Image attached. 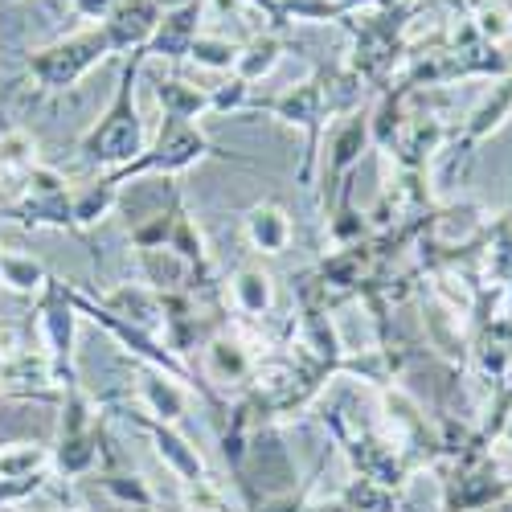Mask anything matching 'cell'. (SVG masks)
I'll return each mask as SVG.
<instances>
[{
  "label": "cell",
  "instance_id": "6da1fadb",
  "mask_svg": "<svg viewBox=\"0 0 512 512\" xmlns=\"http://www.w3.org/2000/svg\"><path fill=\"white\" fill-rule=\"evenodd\" d=\"M410 17L414 5H369V9H353L340 21L353 33L349 74L361 87L369 91L394 87V74L410 58Z\"/></svg>",
  "mask_w": 512,
  "mask_h": 512
},
{
  "label": "cell",
  "instance_id": "7a4b0ae2",
  "mask_svg": "<svg viewBox=\"0 0 512 512\" xmlns=\"http://www.w3.org/2000/svg\"><path fill=\"white\" fill-rule=\"evenodd\" d=\"M144 62H148L144 50L127 54V62L119 70V87H115L111 107L78 140V156L87 164L107 168V173H115V168H123V164H132L148 148L144 144V119H140V107H136V82H140Z\"/></svg>",
  "mask_w": 512,
  "mask_h": 512
},
{
  "label": "cell",
  "instance_id": "3957f363",
  "mask_svg": "<svg viewBox=\"0 0 512 512\" xmlns=\"http://www.w3.org/2000/svg\"><path fill=\"white\" fill-rule=\"evenodd\" d=\"M357 103H349L340 95V87L332 82L328 70H316L308 74L304 82H295L283 95H271V99H250V111H267L275 115L279 123L287 127H300L308 136V152H304V164H300V185L312 189L316 181V160H320V140H324V127L336 111H353Z\"/></svg>",
  "mask_w": 512,
  "mask_h": 512
},
{
  "label": "cell",
  "instance_id": "277c9868",
  "mask_svg": "<svg viewBox=\"0 0 512 512\" xmlns=\"http://www.w3.org/2000/svg\"><path fill=\"white\" fill-rule=\"evenodd\" d=\"M205 156H213L209 136L197 127V119H181V115H164L156 140L132 160L107 173V181L123 193L127 181H144V177H181L189 168H197Z\"/></svg>",
  "mask_w": 512,
  "mask_h": 512
},
{
  "label": "cell",
  "instance_id": "5b68a950",
  "mask_svg": "<svg viewBox=\"0 0 512 512\" xmlns=\"http://www.w3.org/2000/svg\"><path fill=\"white\" fill-rule=\"evenodd\" d=\"M107 447L103 435V406L74 381L62 390V435L54 447V472L58 476H87Z\"/></svg>",
  "mask_w": 512,
  "mask_h": 512
},
{
  "label": "cell",
  "instance_id": "8992f818",
  "mask_svg": "<svg viewBox=\"0 0 512 512\" xmlns=\"http://www.w3.org/2000/svg\"><path fill=\"white\" fill-rule=\"evenodd\" d=\"M0 213L13 222H21L25 230H66V234H82L74 222V193L66 189V177L50 164H33L21 177V193L13 201L0 205Z\"/></svg>",
  "mask_w": 512,
  "mask_h": 512
},
{
  "label": "cell",
  "instance_id": "52a82bcc",
  "mask_svg": "<svg viewBox=\"0 0 512 512\" xmlns=\"http://www.w3.org/2000/svg\"><path fill=\"white\" fill-rule=\"evenodd\" d=\"M103 58H111V41L95 25V29H82V33H70L62 41H54V46L33 50L29 54V74L46 95H58V91H70L78 78H87Z\"/></svg>",
  "mask_w": 512,
  "mask_h": 512
},
{
  "label": "cell",
  "instance_id": "ba28073f",
  "mask_svg": "<svg viewBox=\"0 0 512 512\" xmlns=\"http://www.w3.org/2000/svg\"><path fill=\"white\" fill-rule=\"evenodd\" d=\"M37 328L46 340V357L54 365L58 390L78 381V361H74V328H78V308H74V287L62 283L58 275L46 279L37 291Z\"/></svg>",
  "mask_w": 512,
  "mask_h": 512
},
{
  "label": "cell",
  "instance_id": "9c48e42d",
  "mask_svg": "<svg viewBox=\"0 0 512 512\" xmlns=\"http://www.w3.org/2000/svg\"><path fill=\"white\" fill-rule=\"evenodd\" d=\"M373 144V132H369V115L365 111H349L332 127L328 136V160H324V218H332V209L353 197V173L365 156V148Z\"/></svg>",
  "mask_w": 512,
  "mask_h": 512
},
{
  "label": "cell",
  "instance_id": "30bf717a",
  "mask_svg": "<svg viewBox=\"0 0 512 512\" xmlns=\"http://www.w3.org/2000/svg\"><path fill=\"white\" fill-rule=\"evenodd\" d=\"M451 140V127L435 115H406L398 132L381 144L390 152L398 173H426V164L435 160V152Z\"/></svg>",
  "mask_w": 512,
  "mask_h": 512
},
{
  "label": "cell",
  "instance_id": "8fae6325",
  "mask_svg": "<svg viewBox=\"0 0 512 512\" xmlns=\"http://www.w3.org/2000/svg\"><path fill=\"white\" fill-rule=\"evenodd\" d=\"M201 361H205V386L209 390H246L250 377H254V365L259 357L250 353V345L234 332H213L201 349Z\"/></svg>",
  "mask_w": 512,
  "mask_h": 512
},
{
  "label": "cell",
  "instance_id": "7c38bea8",
  "mask_svg": "<svg viewBox=\"0 0 512 512\" xmlns=\"http://www.w3.org/2000/svg\"><path fill=\"white\" fill-rule=\"evenodd\" d=\"M160 17H164L160 0H119L115 13L99 29L111 41V54H140L148 41H152Z\"/></svg>",
  "mask_w": 512,
  "mask_h": 512
},
{
  "label": "cell",
  "instance_id": "4fadbf2b",
  "mask_svg": "<svg viewBox=\"0 0 512 512\" xmlns=\"http://www.w3.org/2000/svg\"><path fill=\"white\" fill-rule=\"evenodd\" d=\"M201 17H205V0H185V5H177V9H164L152 41L144 46V58L185 62L193 41L201 37Z\"/></svg>",
  "mask_w": 512,
  "mask_h": 512
},
{
  "label": "cell",
  "instance_id": "5bb4252c",
  "mask_svg": "<svg viewBox=\"0 0 512 512\" xmlns=\"http://www.w3.org/2000/svg\"><path fill=\"white\" fill-rule=\"evenodd\" d=\"M508 119H512V70H508L504 78H496V87L484 95V103L463 119V132L455 136V144H459L463 152H476L488 136L500 132Z\"/></svg>",
  "mask_w": 512,
  "mask_h": 512
},
{
  "label": "cell",
  "instance_id": "9a60e30c",
  "mask_svg": "<svg viewBox=\"0 0 512 512\" xmlns=\"http://www.w3.org/2000/svg\"><path fill=\"white\" fill-rule=\"evenodd\" d=\"M476 267H480V287H508L512 283V213L488 218L480 246H476Z\"/></svg>",
  "mask_w": 512,
  "mask_h": 512
},
{
  "label": "cell",
  "instance_id": "2e32d148",
  "mask_svg": "<svg viewBox=\"0 0 512 512\" xmlns=\"http://www.w3.org/2000/svg\"><path fill=\"white\" fill-rule=\"evenodd\" d=\"M99 304H103L111 316L127 320V324L140 328V332H152V336H156V328L164 324L160 291H156V287H148V283H123V287H115V291L99 295Z\"/></svg>",
  "mask_w": 512,
  "mask_h": 512
},
{
  "label": "cell",
  "instance_id": "e0dca14e",
  "mask_svg": "<svg viewBox=\"0 0 512 512\" xmlns=\"http://www.w3.org/2000/svg\"><path fill=\"white\" fill-rule=\"evenodd\" d=\"M140 406H144V414H152L156 422L177 426L181 414H185V406H189L185 381H177V377H168V373L144 365V369H140Z\"/></svg>",
  "mask_w": 512,
  "mask_h": 512
},
{
  "label": "cell",
  "instance_id": "ac0fdd59",
  "mask_svg": "<svg viewBox=\"0 0 512 512\" xmlns=\"http://www.w3.org/2000/svg\"><path fill=\"white\" fill-rule=\"evenodd\" d=\"M230 304L246 320H263L275 308V279H271V271L259 267V263L238 267L234 279H230Z\"/></svg>",
  "mask_w": 512,
  "mask_h": 512
},
{
  "label": "cell",
  "instance_id": "d6986e66",
  "mask_svg": "<svg viewBox=\"0 0 512 512\" xmlns=\"http://www.w3.org/2000/svg\"><path fill=\"white\" fill-rule=\"evenodd\" d=\"M295 238V226L287 218V209L275 201H263L246 213V242L259 254H283Z\"/></svg>",
  "mask_w": 512,
  "mask_h": 512
},
{
  "label": "cell",
  "instance_id": "ffe728a7",
  "mask_svg": "<svg viewBox=\"0 0 512 512\" xmlns=\"http://www.w3.org/2000/svg\"><path fill=\"white\" fill-rule=\"evenodd\" d=\"M283 50H287V41H283V33L279 29H263V33H254L246 46L238 50V62H234V74L242 78V82H259V78H267L275 66H279V58H283Z\"/></svg>",
  "mask_w": 512,
  "mask_h": 512
},
{
  "label": "cell",
  "instance_id": "44dd1931",
  "mask_svg": "<svg viewBox=\"0 0 512 512\" xmlns=\"http://www.w3.org/2000/svg\"><path fill=\"white\" fill-rule=\"evenodd\" d=\"M156 99H160L164 115H181V119H197V115L209 111V91L193 87V82H185V78H160Z\"/></svg>",
  "mask_w": 512,
  "mask_h": 512
},
{
  "label": "cell",
  "instance_id": "7402d4cb",
  "mask_svg": "<svg viewBox=\"0 0 512 512\" xmlns=\"http://www.w3.org/2000/svg\"><path fill=\"white\" fill-rule=\"evenodd\" d=\"M115 201H119V189H115L107 177H99V181H91V185H82V189L74 193V222H78V230L99 226L107 213H111Z\"/></svg>",
  "mask_w": 512,
  "mask_h": 512
},
{
  "label": "cell",
  "instance_id": "603a6c76",
  "mask_svg": "<svg viewBox=\"0 0 512 512\" xmlns=\"http://www.w3.org/2000/svg\"><path fill=\"white\" fill-rule=\"evenodd\" d=\"M46 279H50V271L41 267L37 259H29V254H13V250H0V283H5V287L33 295V291L46 287Z\"/></svg>",
  "mask_w": 512,
  "mask_h": 512
},
{
  "label": "cell",
  "instance_id": "cb8c5ba5",
  "mask_svg": "<svg viewBox=\"0 0 512 512\" xmlns=\"http://www.w3.org/2000/svg\"><path fill=\"white\" fill-rule=\"evenodd\" d=\"M467 21H472V29L480 33V41H488V46L512 41V13L500 5V0H476V9Z\"/></svg>",
  "mask_w": 512,
  "mask_h": 512
},
{
  "label": "cell",
  "instance_id": "d4e9b609",
  "mask_svg": "<svg viewBox=\"0 0 512 512\" xmlns=\"http://www.w3.org/2000/svg\"><path fill=\"white\" fill-rule=\"evenodd\" d=\"M238 41H230V37H213V33H201L197 41H193V50H189V58L197 62V66H209V70H230L234 74V62H238Z\"/></svg>",
  "mask_w": 512,
  "mask_h": 512
},
{
  "label": "cell",
  "instance_id": "484cf974",
  "mask_svg": "<svg viewBox=\"0 0 512 512\" xmlns=\"http://www.w3.org/2000/svg\"><path fill=\"white\" fill-rule=\"evenodd\" d=\"M99 484L119 500V504H132V508H152L156 496L148 492V484L140 476H123V472H103Z\"/></svg>",
  "mask_w": 512,
  "mask_h": 512
},
{
  "label": "cell",
  "instance_id": "4316f807",
  "mask_svg": "<svg viewBox=\"0 0 512 512\" xmlns=\"http://www.w3.org/2000/svg\"><path fill=\"white\" fill-rule=\"evenodd\" d=\"M250 82H242L238 74H230V82H222V87L209 91V111L218 115H230V111H250Z\"/></svg>",
  "mask_w": 512,
  "mask_h": 512
},
{
  "label": "cell",
  "instance_id": "83f0119b",
  "mask_svg": "<svg viewBox=\"0 0 512 512\" xmlns=\"http://www.w3.org/2000/svg\"><path fill=\"white\" fill-rule=\"evenodd\" d=\"M70 5H74V13L78 17H91V21H107L111 13H115V5H119V0H70Z\"/></svg>",
  "mask_w": 512,
  "mask_h": 512
},
{
  "label": "cell",
  "instance_id": "f1b7e54d",
  "mask_svg": "<svg viewBox=\"0 0 512 512\" xmlns=\"http://www.w3.org/2000/svg\"><path fill=\"white\" fill-rule=\"evenodd\" d=\"M496 443H508V447H512V414L504 418V426H500V439H496Z\"/></svg>",
  "mask_w": 512,
  "mask_h": 512
},
{
  "label": "cell",
  "instance_id": "f546056e",
  "mask_svg": "<svg viewBox=\"0 0 512 512\" xmlns=\"http://www.w3.org/2000/svg\"><path fill=\"white\" fill-rule=\"evenodd\" d=\"M0 512H9V508H0Z\"/></svg>",
  "mask_w": 512,
  "mask_h": 512
}]
</instances>
